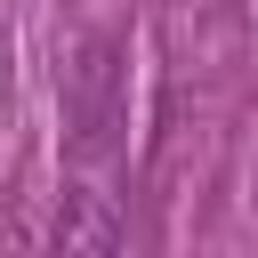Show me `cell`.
Masks as SVG:
<instances>
[{"mask_svg":"<svg viewBox=\"0 0 258 258\" xmlns=\"http://www.w3.org/2000/svg\"><path fill=\"white\" fill-rule=\"evenodd\" d=\"M56 242L64 250H121L129 242V218L113 210V194H64V210H56Z\"/></svg>","mask_w":258,"mask_h":258,"instance_id":"6da1fadb","label":"cell"},{"mask_svg":"<svg viewBox=\"0 0 258 258\" xmlns=\"http://www.w3.org/2000/svg\"><path fill=\"white\" fill-rule=\"evenodd\" d=\"M105 121H113V40H89L73 64V129L97 137Z\"/></svg>","mask_w":258,"mask_h":258,"instance_id":"7a4b0ae2","label":"cell"}]
</instances>
